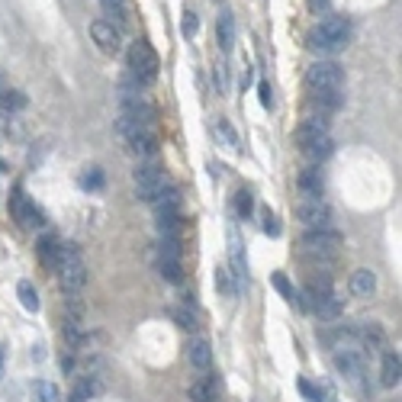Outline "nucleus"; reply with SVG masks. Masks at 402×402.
<instances>
[{"mask_svg": "<svg viewBox=\"0 0 402 402\" xmlns=\"http://www.w3.org/2000/svg\"><path fill=\"white\" fill-rule=\"evenodd\" d=\"M351 42V23L345 16H325L319 26L309 33V45L322 55H335Z\"/></svg>", "mask_w": 402, "mask_h": 402, "instance_id": "1", "label": "nucleus"}, {"mask_svg": "<svg viewBox=\"0 0 402 402\" xmlns=\"http://www.w3.org/2000/svg\"><path fill=\"white\" fill-rule=\"evenodd\" d=\"M55 274H58V284H62V290L68 293V296H77V293L84 290V284H87V267H84L81 251H77L74 245H62Z\"/></svg>", "mask_w": 402, "mask_h": 402, "instance_id": "2", "label": "nucleus"}, {"mask_svg": "<svg viewBox=\"0 0 402 402\" xmlns=\"http://www.w3.org/2000/svg\"><path fill=\"white\" fill-rule=\"evenodd\" d=\"M132 181H135V194H139V200H145V203H155V196H161L167 187H171L164 167H158L155 161H148V164H139V167H135Z\"/></svg>", "mask_w": 402, "mask_h": 402, "instance_id": "3", "label": "nucleus"}, {"mask_svg": "<svg viewBox=\"0 0 402 402\" xmlns=\"http://www.w3.org/2000/svg\"><path fill=\"white\" fill-rule=\"evenodd\" d=\"M129 68H132V74L139 77L142 84H152L155 77H158V68H161L158 52H155L145 39L132 42V49H129Z\"/></svg>", "mask_w": 402, "mask_h": 402, "instance_id": "4", "label": "nucleus"}, {"mask_svg": "<svg viewBox=\"0 0 402 402\" xmlns=\"http://www.w3.org/2000/svg\"><path fill=\"white\" fill-rule=\"evenodd\" d=\"M306 84L312 91H341L345 87V68L335 62H316L306 71Z\"/></svg>", "mask_w": 402, "mask_h": 402, "instance_id": "5", "label": "nucleus"}, {"mask_svg": "<svg viewBox=\"0 0 402 402\" xmlns=\"http://www.w3.org/2000/svg\"><path fill=\"white\" fill-rule=\"evenodd\" d=\"M306 255H316V257H332L335 251L341 248V235L335 229H309L303 238H299Z\"/></svg>", "mask_w": 402, "mask_h": 402, "instance_id": "6", "label": "nucleus"}, {"mask_svg": "<svg viewBox=\"0 0 402 402\" xmlns=\"http://www.w3.org/2000/svg\"><path fill=\"white\" fill-rule=\"evenodd\" d=\"M296 219L303 222L306 229H332V206H328L322 196H316V200H299Z\"/></svg>", "mask_w": 402, "mask_h": 402, "instance_id": "7", "label": "nucleus"}, {"mask_svg": "<svg viewBox=\"0 0 402 402\" xmlns=\"http://www.w3.org/2000/svg\"><path fill=\"white\" fill-rule=\"evenodd\" d=\"M10 216L20 222L23 229H42V225H45V216H42V209L35 206V203L29 200L23 190H13V196H10Z\"/></svg>", "mask_w": 402, "mask_h": 402, "instance_id": "8", "label": "nucleus"}, {"mask_svg": "<svg viewBox=\"0 0 402 402\" xmlns=\"http://www.w3.org/2000/svg\"><path fill=\"white\" fill-rule=\"evenodd\" d=\"M335 367H338V374H345L347 380H361L364 367H367V354H364L361 345L341 347V351H335Z\"/></svg>", "mask_w": 402, "mask_h": 402, "instance_id": "9", "label": "nucleus"}, {"mask_svg": "<svg viewBox=\"0 0 402 402\" xmlns=\"http://www.w3.org/2000/svg\"><path fill=\"white\" fill-rule=\"evenodd\" d=\"M91 35H94V42H97V49L106 52V55H116V52L123 49V35H119V29L113 26L110 20H94Z\"/></svg>", "mask_w": 402, "mask_h": 402, "instance_id": "10", "label": "nucleus"}, {"mask_svg": "<svg viewBox=\"0 0 402 402\" xmlns=\"http://www.w3.org/2000/svg\"><path fill=\"white\" fill-rule=\"evenodd\" d=\"M125 142H129L132 152L139 155V158H155V155H158V132H155V125L139 129L135 135H129Z\"/></svg>", "mask_w": 402, "mask_h": 402, "instance_id": "11", "label": "nucleus"}, {"mask_svg": "<svg viewBox=\"0 0 402 402\" xmlns=\"http://www.w3.org/2000/svg\"><path fill=\"white\" fill-rule=\"evenodd\" d=\"M187 361L190 367L196 370H209V364H213V347H209L206 338H194L187 345Z\"/></svg>", "mask_w": 402, "mask_h": 402, "instance_id": "12", "label": "nucleus"}, {"mask_svg": "<svg viewBox=\"0 0 402 402\" xmlns=\"http://www.w3.org/2000/svg\"><path fill=\"white\" fill-rule=\"evenodd\" d=\"M399 376H402V361L396 351H386L383 354V370H380V383L383 386H399Z\"/></svg>", "mask_w": 402, "mask_h": 402, "instance_id": "13", "label": "nucleus"}, {"mask_svg": "<svg viewBox=\"0 0 402 402\" xmlns=\"http://www.w3.org/2000/svg\"><path fill=\"white\" fill-rule=\"evenodd\" d=\"M299 190H303V200L322 196V174L316 171V167H306V171L299 174Z\"/></svg>", "mask_w": 402, "mask_h": 402, "instance_id": "14", "label": "nucleus"}, {"mask_svg": "<svg viewBox=\"0 0 402 402\" xmlns=\"http://www.w3.org/2000/svg\"><path fill=\"white\" fill-rule=\"evenodd\" d=\"M216 33H219V49L222 52H232V45H235V20H232L229 10L219 16V23H216Z\"/></svg>", "mask_w": 402, "mask_h": 402, "instance_id": "15", "label": "nucleus"}, {"mask_svg": "<svg viewBox=\"0 0 402 402\" xmlns=\"http://www.w3.org/2000/svg\"><path fill=\"white\" fill-rule=\"evenodd\" d=\"M374 290H376V277H374V271L361 267V271H354V274H351V293H354V296H370Z\"/></svg>", "mask_w": 402, "mask_h": 402, "instance_id": "16", "label": "nucleus"}, {"mask_svg": "<svg viewBox=\"0 0 402 402\" xmlns=\"http://www.w3.org/2000/svg\"><path fill=\"white\" fill-rule=\"evenodd\" d=\"M229 264H232V277L242 280V274H245V251H242V242H238L235 229L229 232Z\"/></svg>", "mask_w": 402, "mask_h": 402, "instance_id": "17", "label": "nucleus"}, {"mask_svg": "<svg viewBox=\"0 0 402 402\" xmlns=\"http://www.w3.org/2000/svg\"><path fill=\"white\" fill-rule=\"evenodd\" d=\"M187 396H190V402H216V386H213V380H209V376H200V380H194V383H190V389H187Z\"/></svg>", "mask_w": 402, "mask_h": 402, "instance_id": "18", "label": "nucleus"}, {"mask_svg": "<svg viewBox=\"0 0 402 402\" xmlns=\"http://www.w3.org/2000/svg\"><path fill=\"white\" fill-rule=\"evenodd\" d=\"M58 251H62V242H58V238L45 235L39 242V257H42V264H45V267H52V271H55V264H58Z\"/></svg>", "mask_w": 402, "mask_h": 402, "instance_id": "19", "label": "nucleus"}, {"mask_svg": "<svg viewBox=\"0 0 402 402\" xmlns=\"http://www.w3.org/2000/svg\"><path fill=\"white\" fill-rule=\"evenodd\" d=\"M155 213H181V194L174 187H167L161 196H155Z\"/></svg>", "mask_w": 402, "mask_h": 402, "instance_id": "20", "label": "nucleus"}, {"mask_svg": "<svg viewBox=\"0 0 402 402\" xmlns=\"http://www.w3.org/2000/svg\"><path fill=\"white\" fill-rule=\"evenodd\" d=\"M158 232H161V238L181 235V213H158Z\"/></svg>", "mask_w": 402, "mask_h": 402, "instance_id": "21", "label": "nucleus"}, {"mask_svg": "<svg viewBox=\"0 0 402 402\" xmlns=\"http://www.w3.org/2000/svg\"><path fill=\"white\" fill-rule=\"evenodd\" d=\"M158 271H161V277H164L167 284H181V280H184L181 261H171V257H158Z\"/></svg>", "mask_w": 402, "mask_h": 402, "instance_id": "22", "label": "nucleus"}, {"mask_svg": "<svg viewBox=\"0 0 402 402\" xmlns=\"http://www.w3.org/2000/svg\"><path fill=\"white\" fill-rule=\"evenodd\" d=\"M33 399H35V402H62V393H58L55 383L39 380V383L33 386Z\"/></svg>", "mask_w": 402, "mask_h": 402, "instance_id": "23", "label": "nucleus"}, {"mask_svg": "<svg viewBox=\"0 0 402 402\" xmlns=\"http://www.w3.org/2000/svg\"><path fill=\"white\" fill-rule=\"evenodd\" d=\"M216 290H219L225 299L235 296V277H232L229 267H216Z\"/></svg>", "mask_w": 402, "mask_h": 402, "instance_id": "24", "label": "nucleus"}, {"mask_svg": "<svg viewBox=\"0 0 402 402\" xmlns=\"http://www.w3.org/2000/svg\"><path fill=\"white\" fill-rule=\"evenodd\" d=\"M16 293H20V303H23V309H26V312H35V309H39V293H35V286L29 284V280H20Z\"/></svg>", "mask_w": 402, "mask_h": 402, "instance_id": "25", "label": "nucleus"}, {"mask_svg": "<svg viewBox=\"0 0 402 402\" xmlns=\"http://www.w3.org/2000/svg\"><path fill=\"white\" fill-rule=\"evenodd\" d=\"M26 106V97L20 91H0V110L4 113H20Z\"/></svg>", "mask_w": 402, "mask_h": 402, "instance_id": "26", "label": "nucleus"}, {"mask_svg": "<svg viewBox=\"0 0 402 402\" xmlns=\"http://www.w3.org/2000/svg\"><path fill=\"white\" fill-rule=\"evenodd\" d=\"M216 132L222 135V142H225V148H232V152H238L242 148V139H238V132L232 129L225 119H216Z\"/></svg>", "mask_w": 402, "mask_h": 402, "instance_id": "27", "label": "nucleus"}, {"mask_svg": "<svg viewBox=\"0 0 402 402\" xmlns=\"http://www.w3.org/2000/svg\"><path fill=\"white\" fill-rule=\"evenodd\" d=\"M312 104L325 106V110H338L341 106V91H316L312 94Z\"/></svg>", "mask_w": 402, "mask_h": 402, "instance_id": "28", "label": "nucleus"}, {"mask_svg": "<svg viewBox=\"0 0 402 402\" xmlns=\"http://www.w3.org/2000/svg\"><path fill=\"white\" fill-rule=\"evenodd\" d=\"M77 184H81L84 190H100V187H104V171H100V167H87Z\"/></svg>", "mask_w": 402, "mask_h": 402, "instance_id": "29", "label": "nucleus"}, {"mask_svg": "<svg viewBox=\"0 0 402 402\" xmlns=\"http://www.w3.org/2000/svg\"><path fill=\"white\" fill-rule=\"evenodd\" d=\"M100 4H104V10L110 13V23L116 20V29L123 26L125 23V0H100Z\"/></svg>", "mask_w": 402, "mask_h": 402, "instance_id": "30", "label": "nucleus"}, {"mask_svg": "<svg viewBox=\"0 0 402 402\" xmlns=\"http://www.w3.org/2000/svg\"><path fill=\"white\" fill-rule=\"evenodd\" d=\"M158 257H171V261H181V238H161Z\"/></svg>", "mask_w": 402, "mask_h": 402, "instance_id": "31", "label": "nucleus"}, {"mask_svg": "<svg viewBox=\"0 0 402 402\" xmlns=\"http://www.w3.org/2000/svg\"><path fill=\"white\" fill-rule=\"evenodd\" d=\"M274 286H277V290L284 293V299H286V303H293V306H303V303H299V293L293 290V286H290V280H286L284 274H274Z\"/></svg>", "mask_w": 402, "mask_h": 402, "instance_id": "32", "label": "nucleus"}, {"mask_svg": "<svg viewBox=\"0 0 402 402\" xmlns=\"http://www.w3.org/2000/svg\"><path fill=\"white\" fill-rule=\"evenodd\" d=\"M261 229L267 232V235H280V225H277L271 209H261Z\"/></svg>", "mask_w": 402, "mask_h": 402, "instance_id": "33", "label": "nucleus"}, {"mask_svg": "<svg viewBox=\"0 0 402 402\" xmlns=\"http://www.w3.org/2000/svg\"><path fill=\"white\" fill-rule=\"evenodd\" d=\"M174 322L181 328H196V316L190 309H174Z\"/></svg>", "mask_w": 402, "mask_h": 402, "instance_id": "34", "label": "nucleus"}, {"mask_svg": "<svg viewBox=\"0 0 402 402\" xmlns=\"http://www.w3.org/2000/svg\"><path fill=\"white\" fill-rule=\"evenodd\" d=\"M235 213L238 216L251 213V194H248V190H238V194H235Z\"/></svg>", "mask_w": 402, "mask_h": 402, "instance_id": "35", "label": "nucleus"}, {"mask_svg": "<svg viewBox=\"0 0 402 402\" xmlns=\"http://www.w3.org/2000/svg\"><path fill=\"white\" fill-rule=\"evenodd\" d=\"M299 393H303L309 402H322V389H319V386H312L309 380H299Z\"/></svg>", "mask_w": 402, "mask_h": 402, "instance_id": "36", "label": "nucleus"}, {"mask_svg": "<svg viewBox=\"0 0 402 402\" xmlns=\"http://www.w3.org/2000/svg\"><path fill=\"white\" fill-rule=\"evenodd\" d=\"M196 26H200V20H196V13H190V10H187V13H184V23H181V33L190 39V35L196 33Z\"/></svg>", "mask_w": 402, "mask_h": 402, "instance_id": "37", "label": "nucleus"}, {"mask_svg": "<svg viewBox=\"0 0 402 402\" xmlns=\"http://www.w3.org/2000/svg\"><path fill=\"white\" fill-rule=\"evenodd\" d=\"M257 94H261V104H264V106H271V104H274V94H271V84H267V81L257 84Z\"/></svg>", "mask_w": 402, "mask_h": 402, "instance_id": "38", "label": "nucleus"}, {"mask_svg": "<svg viewBox=\"0 0 402 402\" xmlns=\"http://www.w3.org/2000/svg\"><path fill=\"white\" fill-rule=\"evenodd\" d=\"M213 81H216V84H219V91H222V94H225V68H222V65H219V68H216V71H213Z\"/></svg>", "mask_w": 402, "mask_h": 402, "instance_id": "39", "label": "nucleus"}, {"mask_svg": "<svg viewBox=\"0 0 402 402\" xmlns=\"http://www.w3.org/2000/svg\"><path fill=\"white\" fill-rule=\"evenodd\" d=\"M312 7H325V0H312Z\"/></svg>", "mask_w": 402, "mask_h": 402, "instance_id": "40", "label": "nucleus"}, {"mask_svg": "<svg viewBox=\"0 0 402 402\" xmlns=\"http://www.w3.org/2000/svg\"><path fill=\"white\" fill-rule=\"evenodd\" d=\"M0 370H4V354H0Z\"/></svg>", "mask_w": 402, "mask_h": 402, "instance_id": "41", "label": "nucleus"}]
</instances>
